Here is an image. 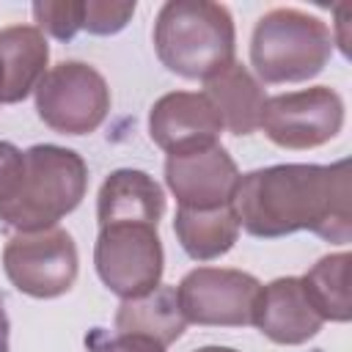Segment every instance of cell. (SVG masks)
I'll return each instance as SVG.
<instances>
[{"mask_svg": "<svg viewBox=\"0 0 352 352\" xmlns=\"http://www.w3.org/2000/svg\"><path fill=\"white\" fill-rule=\"evenodd\" d=\"M231 206L239 228L275 239L294 231H314L327 242L352 239V182L349 162L333 165H272L239 176Z\"/></svg>", "mask_w": 352, "mask_h": 352, "instance_id": "obj_1", "label": "cell"}, {"mask_svg": "<svg viewBox=\"0 0 352 352\" xmlns=\"http://www.w3.org/2000/svg\"><path fill=\"white\" fill-rule=\"evenodd\" d=\"M231 11L209 0H170L154 22V47L165 69L187 80H209L234 63Z\"/></svg>", "mask_w": 352, "mask_h": 352, "instance_id": "obj_2", "label": "cell"}, {"mask_svg": "<svg viewBox=\"0 0 352 352\" xmlns=\"http://www.w3.org/2000/svg\"><path fill=\"white\" fill-rule=\"evenodd\" d=\"M88 168L82 157L60 146H33L25 151V168L16 192L0 206V220L16 234L55 228L82 201Z\"/></svg>", "mask_w": 352, "mask_h": 352, "instance_id": "obj_3", "label": "cell"}, {"mask_svg": "<svg viewBox=\"0 0 352 352\" xmlns=\"http://www.w3.org/2000/svg\"><path fill=\"white\" fill-rule=\"evenodd\" d=\"M333 52L330 28L300 8L267 11L250 38V63L256 74L270 82H305L316 77Z\"/></svg>", "mask_w": 352, "mask_h": 352, "instance_id": "obj_4", "label": "cell"}, {"mask_svg": "<svg viewBox=\"0 0 352 352\" xmlns=\"http://www.w3.org/2000/svg\"><path fill=\"white\" fill-rule=\"evenodd\" d=\"M94 264L102 283L121 300L143 297L160 286L162 278V242L157 226L146 223H110L99 226Z\"/></svg>", "mask_w": 352, "mask_h": 352, "instance_id": "obj_5", "label": "cell"}, {"mask_svg": "<svg viewBox=\"0 0 352 352\" xmlns=\"http://www.w3.org/2000/svg\"><path fill=\"white\" fill-rule=\"evenodd\" d=\"M36 110L60 135H88L107 118L110 88L94 66L66 60L44 72L36 85Z\"/></svg>", "mask_w": 352, "mask_h": 352, "instance_id": "obj_6", "label": "cell"}, {"mask_svg": "<svg viewBox=\"0 0 352 352\" xmlns=\"http://www.w3.org/2000/svg\"><path fill=\"white\" fill-rule=\"evenodd\" d=\"M8 280L38 300L66 294L77 278V245L63 228L14 234L3 250Z\"/></svg>", "mask_w": 352, "mask_h": 352, "instance_id": "obj_7", "label": "cell"}, {"mask_svg": "<svg viewBox=\"0 0 352 352\" xmlns=\"http://www.w3.org/2000/svg\"><path fill=\"white\" fill-rule=\"evenodd\" d=\"M258 126L280 148H316L341 132L344 102L327 85L278 94L267 99Z\"/></svg>", "mask_w": 352, "mask_h": 352, "instance_id": "obj_8", "label": "cell"}, {"mask_svg": "<svg viewBox=\"0 0 352 352\" xmlns=\"http://www.w3.org/2000/svg\"><path fill=\"white\" fill-rule=\"evenodd\" d=\"M187 322L209 327L253 324L261 283L242 270L198 267L187 272L176 289Z\"/></svg>", "mask_w": 352, "mask_h": 352, "instance_id": "obj_9", "label": "cell"}, {"mask_svg": "<svg viewBox=\"0 0 352 352\" xmlns=\"http://www.w3.org/2000/svg\"><path fill=\"white\" fill-rule=\"evenodd\" d=\"M220 132L223 121L206 94L173 91L160 96L148 113V135L168 157L212 148Z\"/></svg>", "mask_w": 352, "mask_h": 352, "instance_id": "obj_10", "label": "cell"}, {"mask_svg": "<svg viewBox=\"0 0 352 352\" xmlns=\"http://www.w3.org/2000/svg\"><path fill=\"white\" fill-rule=\"evenodd\" d=\"M165 182L184 209L228 206L239 182L236 162L223 146L192 154H170L165 160Z\"/></svg>", "mask_w": 352, "mask_h": 352, "instance_id": "obj_11", "label": "cell"}, {"mask_svg": "<svg viewBox=\"0 0 352 352\" xmlns=\"http://www.w3.org/2000/svg\"><path fill=\"white\" fill-rule=\"evenodd\" d=\"M253 324L270 341L294 346L314 338L322 330L324 319L311 305L300 278H278L261 286V294L253 311Z\"/></svg>", "mask_w": 352, "mask_h": 352, "instance_id": "obj_12", "label": "cell"}, {"mask_svg": "<svg viewBox=\"0 0 352 352\" xmlns=\"http://www.w3.org/2000/svg\"><path fill=\"white\" fill-rule=\"evenodd\" d=\"M162 212H165L162 187L143 170H132V168L113 170L99 190V201H96L99 226H110V223L157 226Z\"/></svg>", "mask_w": 352, "mask_h": 352, "instance_id": "obj_13", "label": "cell"}, {"mask_svg": "<svg viewBox=\"0 0 352 352\" xmlns=\"http://www.w3.org/2000/svg\"><path fill=\"white\" fill-rule=\"evenodd\" d=\"M50 60L47 38L33 25H11L0 30V102H22L44 77Z\"/></svg>", "mask_w": 352, "mask_h": 352, "instance_id": "obj_14", "label": "cell"}, {"mask_svg": "<svg viewBox=\"0 0 352 352\" xmlns=\"http://www.w3.org/2000/svg\"><path fill=\"white\" fill-rule=\"evenodd\" d=\"M206 82V99L214 104L223 126H228L231 135H250L261 124V113L267 104V96L258 85V80L242 66L231 63Z\"/></svg>", "mask_w": 352, "mask_h": 352, "instance_id": "obj_15", "label": "cell"}, {"mask_svg": "<svg viewBox=\"0 0 352 352\" xmlns=\"http://www.w3.org/2000/svg\"><path fill=\"white\" fill-rule=\"evenodd\" d=\"M187 327V319L179 305V294L173 286H157L143 297L124 300L116 314L118 336H140L151 338L160 346L173 344Z\"/></svg>", "mask_w": 352, "mask_h": 352, "instance_id": "obj_16", "label": "cell"}, {"mask_svg": "<svg viewBox=\"0 0 352 352\" xmlns=\"http://www.w3.org/2000/svg\"><path fill=\"white\" fill-rule=\"evenodd\" d=\"M173 231L179 236V245L184 253L195 261H212L223 253H228L239 236V220L234 206H217V209H176Z\"/></svg>", "mask_w": 352, "mask_h": 352, "instance_id": "obj_17", "label": "cell"}, {"mask_svg": "<svg viewBox=\"0 0 352 352\" xmlns=\"http://www.w3.org/2000/svg\"><path fill=\"white\" fill-rule=\"evenodd\" d=\"M349 264H352V256L346 250L344 253H333V256L319 258L300 278L311 305L316 308V314L322 319L349 322V316H352V305H349Z\"/></svg>", "mask_w": 352, "mask_h": 352, "instance_id": "obj_18", "label": "cell"}, {"mask_svg": "<svg viewBox=\"0 0 352 352\" xmlns=\"http://www.w3.org/2000/svg\"><path fill=\"white\" fill-rule=\"evenodd\" d=\"M33 16L38 22L36 28L58 41H69L77 30H82V3L74 0H38L33 3Z\"/></svg>", "mask_w": 352, "mask_h": 352, "instance_id": "obj_19", "label": "cell"}, {"mask_svg": "<svg viewBox=\"0 0 352 352\" xmlns=\"http://www.w3.org/2000/svg\"><path fill=\"white\" fill-rule=\"evenodd\" d=\"M135 14V3H104L88 0L82 3V30L94 36H113L126 28Z\"/></svg>", "mask_w": 352, "mask_h": 352, "instance_id": "obj_20", "label": "cell"}, {"mask_svg": "<svg viewBox=\"0 0 352 352\" xmlns=\"http://www.w3.org/2000/svg\"><path fill=\"white\" fill-rule=\"evenodd\" d=\"M25 168V151H19L14 143H0V206L11 201V195L19 187Z\"/></svg>", "mask_w": 352, "mask_h": 352, "instance_id": "obj_21", "label": "cell"}, {"mask_svg": "<svg viewBox=\"0 0 352 352\" xmlns=\"http://www.w3.org/2000/svg\"><path fill=\"white\" fill-rule=\"evenodd\" d=\"M102 352H165V346L140 336H116Z\"/></svg>", "mask_w": 352, "mask_h": 352, "instance_id": "obj_22", "label": "cell"}, {"mask_svg": "<svg viewBox=\"0 0 352 352\" xmlns=\"http://www.w3.org/2000/svg\"><path fill=\"white\" fill-rule=\"evenodd\" d=\"M346 11H349V3H341L338 11H336V28H338V47L344 55H349V33H346Z\"/></svg>", "mask_w": 352, "mask_h": 352, "instance_id": "obj_23", "label": "cell"}, {"mask_svg": "<svg viewBox=\"0 0 352 352\" xmlns=\"http://www.w3.org/2000/svg\"><path fill=\"white\" fill-rule=\"evenodd\" d=\"M0 352H8V316H6L3 294H0Z\"/></svg>", "mask_w": 352, "mask_h": 352, "instance_id": "obj_24", "label": "cell"}, {"mask_svg": "<svg viewBox=\"0 0 352 352\" xmlns=\"http://www.w3.org/2000/svg\"><path fill=\"white\" fill-rule=\"evenodd\" d=\"M195 352H236V349H228V346H201Z\"/></svg>", "mask_w": 352, "mask_h": 352, "instance_id": "obj_25", "label": "cell"}, {"mask_svg": "<svg viewBox=\"0 0 352 352\" xmlns=\"http://www.w3.org/2000/svg\"><path fill=\"white\" fill-rule=\"evenodd\" d=\"M0 88H3V77H0Z\"/></svg>", "mask_w": 352, "mask_h": 352, "instance_id": "obj_26", "label": "cell"}]
</instances>
